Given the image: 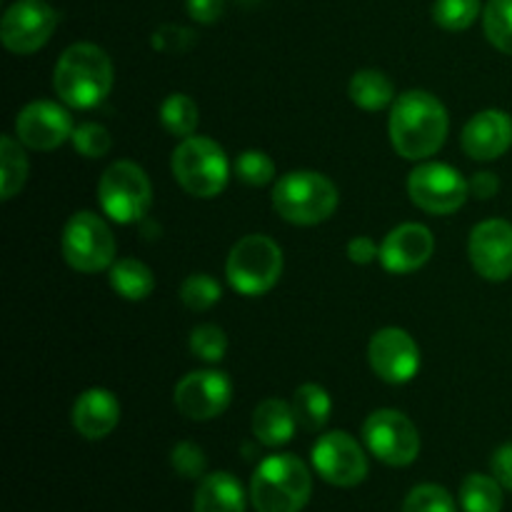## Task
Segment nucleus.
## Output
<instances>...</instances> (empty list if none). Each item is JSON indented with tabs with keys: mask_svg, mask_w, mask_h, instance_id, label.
<instances>
[{
	"mask_svg": "<svg viewBox=\"0 0 512 512\" xmlns=\"http://www.w3.org/2000/svg\"><path fill=\"white\" fill-rule=\"evenodd\" d=\"M110 285H113V290L120 298L138 303V300H145L153 293L155 275L140 260L123 258L110 265Z\"/></svg>",
	"mask_w": 512,
	"mask_h": 512,
	"instance_id": "obj_23",
	"label": "nucleus"
},
{
	"mask_svg": "<svg viewBox=\"0 0 512 512\" xmlns=\"http://www.w3.org/2000/svg\"><path fill=\"white\" fill-rule=\"evenodd\" d=\"M435 250V238L425 225L403 223L385 235L380 245V263L388 273L408 275L423 268Z\"/></svg>",
	"mask_w": 512,
	"mask_h": 512,
	"instance_id": "obj_17",
	"label": "nucleus"
},
{
	"mask_svg": "<svg viewBox=\"0 0 512 512\" xmlns=\"http://www.w3.org/2000/svg\"><path fill=\"white\" fill-rule=\"evenodd\" d=\"M160 123L175 138H190V135H195L200 123L198 105H195V100L190 95L170 93L163 100V105H160Z\"/></svg>",
	"mask_w": 512,
	"mask_h": 512,
	"instance_id": "obj_27",
	"label": "nucleus"
},
{
	"mask_svg": "<svg viewBox=\"0 0 512 512\" xmlns=\"http://www.w3.org/2000/svg\"><path fill=\"white\" fill-rule=\"evenodd\" d=\"M338 188L315 170L285 173L273 188V208L293 225L325 223L338 208Z\"/></svg>",
	"mask_w": 512,
	"mask_h": 512,
	"instance_id": "obj_4",
	"label": "nucleus"
},
{
	"mask_svg": "<svg viewBox=\"0 0 512 512\" xmlns=\"http://www.w3.org/2000/svg\"><path fill=\"white\" fill-rule=\"evenodd\" d=\"M233 385L218 370H195L175 385V408L190 420H213L228 410Z\"/></svg>",
	"mask_w": 512,
	"mask_h": 512,
	"instance_id": "obj_14",
	"label": "nucleus"
},
{
	"mask_svg": "<svg viewBox=\"0 0 512 512\" xmlns=\"http://www.w3.org/2000/svg\"><path fill=\"white\" fill-rule=\"evenodd\" d=\"M493 475L503 488L512 490V443L495 450L493 455Z\"/></svg>",
	"mask_w": 512,
	"mask_h": 512,
	"instance_id": "obj_39",
	"label": "nucleus"
},
{
	"mask_svg": "<svg viewBox=\"0 0 512 512\" xmlns=\"http://www.w3.org/2000/svg\"><path fill=\"white\" fill-rule=\"evenodd\" d=\"M220 298H223L220 283L205 273L188 275V278L183 280V285H180V300H183L185 308L195 310V313L210 310Z\"/></svg>",
	"mask_w": 512,
	"mask_h": 512,
	"instance_id": "obj_30",
	"label": "nucleus"
},
{
	"mask_svg": "<svg viewBox=\"0 0 512 512\" xmlns=\"http://www.w3.org/2000/svg\"><path fill=\"white\" fill-rule=\"evenodd\" d=\"M120 423V403L110 390L90 388L73 405V428L88 440L108 438Z\"/></svg>",
	"mask_w": 512,
	"mask_h": 512,
	"instance_id": "obj_19",
	"label": "nucleus"
},
{
	"mask_svg": "<svg viewBox=\"0 0 512 512\" xmlns=\"http://www.w3.org/2000/svg\"><path fill=\"white\" fill-rule=\"evenodd\" d=\"M295 425H298V418L293 413V405H288L285 400H263L253 413V435L268 448H280V445L290 443L295 435Z\"/></svg>",
	"mask_w": 512,
	"mask_h": 512,
	"instance_id": "obj_21",
	"label": "nucleus"
},
{
	"mask_svg": "<svg viewBox=\"0 0 512 512\" xmlns=\"http://www.w3.org/2000/svg\"><path fill=\"white\" fill-rule=\"evenodd\" d=\"M370 368L390 385H405L418 375L420 348L403 328H383L368 345Z\"/></svg>",
	"mask_w": 512,
	"mask_h": 512,
	"instance_id": "obj_13",
	"label": "nucleus"
},
{
	"mask_svg": "<svg viewBox=\"0 0 512 512\" xmlns=\"http://www.w3.org/2000/svg\"><path fill=\"white\" fill-rule=\"evenodd\" d=\"M448 110L428 90H408L390 110V140L405 160H425L443 148L448 138Z\"/></svg>",
	"mask_w": 512,
	"mask_h": 512,
	"instance_id": "obj_1",
	"label": "nucleus"
},
{
	"mask_svg": "<svg viewBox=\"0 0 512 512\" xmlns=\"http://www.w3.org/2000/svg\"><path fill=\"white\" fill-rule=\"evenodd\" d=\"M28 180V158L23 143L10 135L0 138V198L10 200L23 190Z\"/></svg>",
	"mask_w": 512,
	"mask_h": 512,
	"instance_id": "obj_25",
	"label": "nucleus"
},
{
	"mask_svg": "<svg viewBox=\"0 0 512 512\" xmlns=\"http://www.w3.org/2000/svg\"><path fill=\"white\" fill-rule=\"evenodd\" d=\"M228 350V338L218 325H198L190 333V353L205 363H220Z\"/></svg>",
	"mask_w": 512,
	"mask_h": 512,
	"instance_id": "obj_33",
	"label": "nucleus"
},
{
	"mask_svg": "<svg viewBox=\"0 0 512 512\" xmlns=\"http://www.w3.org/2000/svg\"><path fill=\"white\" fill-rule=\"evenodd\" d=\"M313 493L308 465L290 453L270 455L255 468L250 500L258 512H300Z\"/></svg>",
	"mask_w": 512,
	"mask_h": 512,
	"instance_id": "obj_3",
	"label": "nucleus"
},
{
	"mask_svg": "<svg viewBox=\"0 0 512 512\" xmlns=\"http://www.w3.org/2000/svg\"><path fill=\"white\" fill-rule=\"evenodd\" d=\"M468 253L475 273L485 280H508L512 275V223L493 218L475 225L468 240Z\"/></svg>",
	"mask_w": 512,
	"mask_h": 512,
	"instance_id": "obj_15",
	"label": "nucleus"
},
{
	"mask_svg": "<svg viewBox=\"0 0 512 512\" xmlns=\"http://www.w3.org/2000/svg\"><path fill=\"white\" fill-rule=\"evenodd\" d=\"M190 18L198 23H215L223 15V0H188Z\"/></svg>",
	"mask_w": 512,
	"mask_h": 512,
	"instance_id": "obj_38",
	"label": "nucleus"
},
{
	"mask_svg": "<svg viewBox=\"0 0 512 512\" xmlns=\"http://www.w3.org/2000/svg\"><path fill=\"white\" fill-rule=\"evenodd\" d=\"M173 175L193 198H215L228 185L230 163L215 140L190 135L173 150Z\"/></svg>",
	"mask_w": 512,
	"mask_h": 512,
	"instance_id": "obj_6",
	"label": "nucleus"
},
{
	"mask_svg": "<svg viewBox=\"0 0 512 512\" xmlns=\"http://www.w3.org/2000/svg\"><path fill=\"white\" fill-rule=\"evenodd\" d=\"M58 28V13L45 0H15L0 23V40L15 55L43 48Z\"/></svg>",
	"mask_w": 512,
	"mask_h": 512,
	"instance_id": "obj_11",
	"label": "nucleus"
},
{
	"mask_svg": "<svg viewBox=\"0 0 512 512\" xmlns=\"http://www.w3.org/2000/svg\"><path fill=\"white\" fill-rule=\"evenodd\" d=\"M53 88L68 108L88 110L108 98L113 88V63L93 43H75L55 63Z\"/></svg>",
	"mask_w": 512,
	"mask_h": 512,
	"instance_id": "obj_2",
	"label": "nucleus"
},
{
	"mask_svg": "<svg viewBox=\"0 0 512 512\" xmlns=\"http://www.w3.org/2000/svg\"><path fill=\"white\" fill-rule=\"evenodd\" d=\"M170 463H173V470L183 478H200L205 473V453L195 443H178L173 448V455H170Z\"/></svg>",
	"mask_w": 512,
	"mask_h": 512,
	"instance_id": "obj_35",
	"label": "nucleus"
},
{
	"mask_svg": "<svg viewBox=\"0 0 512 512\" xmlns=\"http://www.w3.org/2000/svg\"><path fill=\"white\" fill-rule=\"evenodd\" d=\"M225 275L235 293L248 298L268 293L283 275V250L268 235H245L230 250Z\"/></svg>",
	"mask_w": 512,
	"mask_h": 512,
	"instance_id": "obj_5",
	"label": "nucleus"
},
{
	"mask_svg": "<svg viewBox=\"0 0 512 512\" xmlns=\"http://www.w3.org/2000/svg\"><path fill=\"white\" fill-rule=\"evenodd\" d=\"M460 505L465 512H500L503 510V485L490 475H468L460 485Z\"/></svg>",
	"mask_w": 512,
	"mask_h": 512,
	"instance_id": "obj_26",
	"label": "nucleus"
},
{
	"mask_svg": "<svg viewBox=\"0 0 512 512\" xmlns=\"http://www.w3.org/2000/svg\"><path fill=\"white\" fill-rule=\"evenodd\" d=\"M460 143L473 160L500 158L512 145V118L505 110H483L468 120Z\"/></svg>",
	"mask_w": 512,
	"mask_h": 512,
	"instance_id": "obj_18",
	"label": "nucleus"
},
{
	"mask_svg": "<svg viewBox=\"0 0 512 512\" xmlns=\"http://www.w3.org/2000/svg\"><path fill=\"white\" fill-rule=\"evenodd\" d=\"M193 43V30L180 28V25H163L153 35V48L163 50V53H185L188 48H193Z\"/></svg>",
	"mask_w": 512,
	"mask_h": 512,
	"instance_id": "obj_36",
	"label": "nucleus"
},
{
	"mask_svg": "<svg viewBox=\"0 0 512 512\" xmlns=\"http://www.w3.org/2000/svg\"><path fill=\"white\" fill-rule=\"evenodd\" d=\"M73 118L53 100H35L15 118V135L33 150H55L73 138Z\"/></svg>",
	"mask_w": 512,
	"mask_h": 512,
	"instance_id": "obj_16",
	"label": "nucleus"
},
{
	"mask_svg": "<svg viewBox=\"0 0 512 512\" xmlns=\"http://www.w3.org/2000/svg\"><path fill=\"white\" fill-rule=\"evenodd\" d=\"M330 410H333V400H330L328 390L320 388L315 383H305L295 390L293 395V413L298 423L310 433H318L325 428L330 420Z\"/></svg>",
	"mask_w": 512,
	"mask_h": 512,
	"instance_id": "obj_24",
	"label": "nucleus"
},
{
	"mask_svg": "<svg viewBox=\"0 0 512 512\" xmlns=\"http://www.w3.org/2000/svg\"><path fill=\"white\" fill-rule=\"evenodd\" d=\"M348 95L358 108L375 113V110L388 108L390 103H395V88L390 83V78L380 70H358V73L350 78Z\"/></svg>",
	"mask_w": 512,
	"mask_h": 512,
	"instance_id": "obj_22",
	"label": "nucleus"
},
{
	"mask_svg": "<svg viewBox=\"0 0 512 512\" xmlns=\"http://www.w3.org/2000/svg\"><path fill=\"white\" fill-rule=\"evenodd\" d=\"M193 512H245V490L230 473H210L195 490Z\"/></svg>",
	"mask_w": 512,
	"mask_h": 512,
	"instance_id": "obj_20",
	"label": "nucleus"
},
{
	"mask_svg": "<svg viewBox=\"0 0 512 512\" xmlns=\"http://www.w3.org/2000/svg\"><path fill=\"white\" fill-rule=\"evenodd\" d=\"M370 453L390 468H408L420 455V433L398 410H375L363 423Z\"/></svg>",
	"mask_w": 512,
	"mask_h": 512,
	"instance_id": "obj_9",
	"label": "nucleus"
},
{
	"mask_svg": "<svg viewBox=\"0 0 512 512\" xmlns=\"http://www.w3.org/2000/svg\"><path fill=\"white\" fill-rule=\"evenodd\" d=\"M403 512H458L453 495L433 483L418 485L405 498Z\"/></svg>",
	"mask_w": 512,
	"mask_h": 512,
	"instance_id": "obj_32",
	"label": "nucleus"
},
{
	"mask_svg": "<svg viewBox=\"0 0 512 512\" xmlns=\"http://www.w3.org/2000/svg\"><path fill=\"white\" fill-rule=\"evenodd\" d=\"M410 200L430 215H453L465 205L470 185L445 163H423L408 178Z\"/></svg>",
	"mask_w": 512,
	"mask_h": 512,
	"instance_id": "obj_10",
	"label": "nucleus"
},
{
	"mask_svg": "<svg viewBox=\"0 0 512 512\" xmlns=\"http://www.w3.org/2000/svg\"><path fill=\"white\" fill-rule=\"evenodd\" d=\"M313 468L335 488H355L368 478V458L363 448L343 430L320 435L313 445Z\"/></svg>",
	"mask_w": 512,
	"mask_h": 512,
	"instance_id": "obj_12",
	"label": "nucleus"
},
{
	"mask_svg": "<svg viewBox=\"0 0 512 512\" xmlns=\"http://www.w3.org/2000/svg\"><path fill=\"white\" fill-rule=\"evenodd\" d=\"M468 185H470V195H475V198L480 200L493 198V195L500 190V180L495 178L493 173H475L473 180H468Z\"/></svg>",
	"mask_w": 512,
	"mask_h": 512,
	"instance_id": "obj_40",
	"label": "nucleus"
},
{
	"mask_svg": "<svg viewBox=\"0 0 512 512\" xmlns=\"http://www.w3.org/2000/svg\"><path fill=\"white\" fill-rule=\"evenodd\" d=\"M65 263L78 273H100L115 263V238L100 215L80 210L65 223L60 238Z\"/></svg>",
	"mask_w": 512,
	"mask_h": 512,
	"instance_id": "obj_8",
	"label": "nucleus"
},
{
	"mask_svg": "<svg viewBox=\"0 0 512 512\" xmlns=\"http://www.w3.org/2000/svg\"><path fill=\"white\" fill-rule=\"evenodd\" d=\"M480 0H435L433 20L450 33L468 30L478 20Z\"/></svg>",
	"mask_w": 512,
	"mask_h": 512,
	"instance_id": "obj_29",
	"label": "nucleus"
},
{
	"mask_svg": "<svg viewBox=\"0 0 512 512\" xmlns=\"http://www.w3.org/2000/svg\"><path fill=\"white\" fill-rule=\"evenodd\" d=\"M98 203L103 213L120 225L143 220L153 205V188L145 170L130 160L110 165L98 183Z\"/></svg>",
	"mask_w": 512,
	"mask_h": 512,
	"instance_id": "obj_7",
	"label": "nucleus"
},
{
	"mask_svg": "<svg viewBox=\"0 0 512 512\" xmlns=\"http://www.w3.org/2000/svg\"><path fill=\"white\" fill-rule=\"evenodd\" d=\"M348 258L353 260L355 265H368L373 263L375 258H380V248L375 245L373 238L368 235H358L348 243Z\"/></svg>",
	"mask_w": 512,
	"mask_h": 512,
	"instance_id": "obj_37",
	"label": "nucleus"
},
{
	"mask_svg": "<svg viewBox=\"0 0 512 512\" xmlns=\"http://www.w3.org/2000/svg\"><path fill=\"white\" fill-rule=\"evenodd\" d=\"M483 28L500 53L512 55V0H488L483 10Z\"/></svg>",
	"mask_w": 512,
	"mask_h": 512,
	"instance_id": "obj_28",
	"label": "nucleus"
},
{
	"mask_svg": "<svg viewBox=\"0 0 512 512\" xmlns=\"http://www.w3.org/2000/svg\"><path fill=\"white\" fill-rule=\"evenodd\" d=\"M233 170L250 188H263V185L273 183L275 178L273 158L268 153H263V150H245V153H240L235 158Z\"/></svg>",
	"mask_w": 512,
	"mask_h": 512,
	"instance_id": "obj_31",
	"label": "nucleus"
},
{
	"mask_svg": "<svg viewBox=\"0 0 512 512\" xmlns=\"http://www.w3.org/2000/svg\"><path fill=\"white\" fill-rule=\"evenodd\" d=\"M73 148L78 150L85 158L95 160L108 155L110 145H113V138H110L108 128L100 123H83L73 130Z\"/></svg>",
	"mask_w": 512,
	"mask_h": 512,
	"instance_id": "obj_34",
	"label": "nucleus"
}]
</instances>
